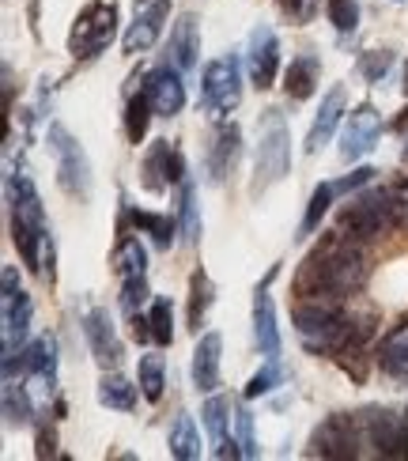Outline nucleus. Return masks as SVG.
<instances>
[{
	"label": "nucleus",
	"instance_id": "f257e3e1",
	"mask_svg": "<svg viewBox=\"0 0 408 461\" xmlns=\"http://www.w3.org/2000/svg\"><path fill=\"white\" fill-rule=\"evenodd\" d=\"M367 276H371V254L363 249L359 239L333 230L325 235L310 254L303 258V265L291 276V292L299 299H352L356 292H363Z\"/></svg>",
	"mask_w": 408,
	"mask_h": 461
},
{
	"label": "nucleus",
	"instance_id": "f03ea898",
	"mask_svg": "<svg viewBox=\"0 0 408 461\" xmlns=\"http://www.w3.org/2000/svg\"><path fill=\"white\" fill-rule=\"evenodd\" d=\"M8 212H12V242L27 268L42 280H53V235L46 223V208L31 178V167L19 159L8 175Z\"/></svg>",
	"mask_w": 408,
	"mask_h": 461
},
{
	"label": "nucleus",
	"instance_id": "7ed1b4c3",
	"mask_svg": "<svg viewBox=\"0 0 408 461\" xmlns=\"http://www.w3.org/2000/svg\"><path fill=\"white\" fill-rule=\"evenodd\" d=\"M404 223H408V182L356 194L337 212V230H344V235H352L359 242L385 239L390 230H397Z\"/></svg>",
	"mask_w": 408,
	"mask_h": 461
},
{
	"label": "nucleus",
	"instance_id": "20e7f679",
	"mask_svg": "<svg viewBox=\"0 0 408 461\" xmlns=\"http://www.w3.org/2000/svg\"><path fill=\"white\" fill-rule=\"evenodd\" d=\"M287 170H291V129H287L280 110H265L261 125H258V156H254V182H249V194L261 197L265 189H272L277 182L287 178Z\"/></svg>",
	"mask_w": 408,
	"mask_h": 461
},
{
	"label": "nucleus",
	"instance_id": "39448f33",
	"mask_svg": "<svg viewBox=\"0 0 408 461\" xmlns=\"http://www.w3.org/2000/svg\"><path fill=\"white\" fill-rule=\"evenodd\" d=\"M0 306H5V378L15 375V356H23L27 348V333H31V295L23 292V284H19V273L15 265H5V273H0Z\"/></svg>",
	"mask_w": 408,
	"mask_h": 461
},
{
	"label": "nucleus",
	"instance_id": "423d86ee",
	"mask_svg": "<svg viewBox=\"0 0 408 461\" xmlns=\"http://www.w3.org/2000/svg\"><path fill=\"white\" fill-rule=\"evenodd\" d=\"M113 38H118V0H91V5L80 8L68 31V53L76 61H91Z\"/></svg>",
	"mask_w": 408,
	"mask_h": 461
},
{
	"label": "nucleus",
	"instance_id": "0eeeda50",
	"mask_svg": "<svg viewBox=\"0 0 408 461\" xmlns=\"http://www.w3.org/2000/svg\"><path fill=\"white\" fill-rule=\"evenodd\" d=\"M50 151L57 159V185L65 189L72 201H91V189H95V178H91V159L84 144L72 137L65 125H50Z\"/></svg>",
	"mask_w": 408,
	"mask_h": 461
},
{
	"label": "nucleus",
	"instance_id": "6e6552de",
	"mask_svg": "<svg viewBox=\"0 0 408 461\" xmlns=\"http://www.w3.org/2000/svg\"><path fill=\"white\" fill-rule=\"evenodd\" d=\"M363 443H367V438H363L359 416L333 412V416H325L314 431H310L306 454L310 457H329V461H348V457H359Z\"/></svg>",
	"mask_w": 408,
	"mask_h": 461
},
{
	"label": "nucleus",
	"instance_id": "1a4fd4ad",
	"mask_svg": "<svg viewBox=\"0 0 408 461\" xmlns=\"http://www.w3.org/2000/svg\"><path fill=\"white\" fill-rule=\"evenodd\" d=\"M201 103H204L208 113H216V118H227V113L242 103V65H239V53H223V57H216V61L204 65Z\"/></svg>",
	"mask_w": 408,
	"mask_h": 461
},
{
	"label": "nucleus",
	"instance_id": "9d476101",
	"mask_svg": "<svg viewBox=\"0 0 408 461\" xmlns=\"http://www.w3.org/2000/svg\"><path fill=\"white\" fill-rule=\"evenodd\" d=\"M246 68H249V84L258 91H268L277 84V72H280V38L268 23H258L249 31V42H246Z\"/></svg>",
	"mask_w": 408,
	"mask_h": 461
},
{
	"label": "nucleus",
	"instance_id": "9b49d317",
	"mask_svg": "<svg viewBox=\"0 0 408 461\" xmlns=\"http://www.w3.org/2000/svg\"><path fill=\"white\" fill-rule=\"evenodd\" d=\"M84 337H87V348H91L95 363H99L103 371H118L125 348H122L118 325H113L106 306H91V311L84 314Z\"/></svg>",
	"mask_w": 408,
	"mask_h": 461
},
{
	"label": "nucleus",
	"instance_id": "f8f14e48",
	"mask_svg": "<svg viewBox=\"0 0 408 461\" xmlns=\"http://www.w3.org/2000/svg\"><path fill=\"white\" fill-rule=\"evenodd\" d=\"M141 182L148 194H163L174 182H186V159L174 140H155L141 163Z\"/></svg>",
	"mask_w": 408,
	"mask_h": 461
},
{
	"label": "nucleus",
	"instance_id": "ddd939ff",
	"mask_svg": "<svg viewBox=\"0 0 408 461\" xmlns=\"http://www.w3.org/2000/svg\"><path fill=\"white\" fill-rule=\"evenodd\" d=\"M367 447H375L378 457H404V416L394 409H367L359 416Z\"/></svg>",
	"mask_w": 408,
	"mask_h": 461
},
{
	"label": "nucleus",
	"instance_id": "4468645a",
	"mask_svg": "<svg viewBox=\"0 0 408 461\" xmlns=\"http://www.w3.org/2000/svg\"><path fill=\"white\" fill-rule=\"evenodd\" d=\"M382 132V113L375 103H359L344 122V132H340V159L352 163V159H363L367 151L375 148Z\"/></svg>",
	"mask_w": 408,
	"mask_h": 461
},
{
	"label": "nucleus",
	"instance_id": "2eb2a0df",
	"mask_svg": "<svg viewBox=\"0 0 408 461\" xmlns=\"http://www.w3.org/2000/svg\"><path fill=\"white\" fill-rule=\"evenodd\" d=\"M167 12H170V0H136V19L129 23V31H125V38H122V50H125L129 57L151 50L155 38L163 34Z\"/></svg>",
	"mask_w": 408,
	"mask_h": 461
},
{
	"label": "nucleus",
	"instance_id": "dca6fc26",
	"mask_svg": "<svg viewBox=\"0 0 408 461\" xmlns=\"http://www.w3.org/2000/svg\"><path fill=\"white\" fill-rule=\"evenodd\" d=\"M19 375L27 382H34L46 397H53V390H57V340L50 333L34 337L23 348V356H19Z\"/></svg>",
	"mask_w": 408,
	"mask_h": 461
},
{
	"label": "nucleus",
	"instance_id": "f3484780",
	"mask_svg": "<svg viewBox=\"0 0 408 461\" xmlns=\"http://www.w3.org/2000/svg\"><path fill=\"white\" fill-rule=\"evenodd\" d=\"M277 273H280V265H272L265 284H258V295H254V337H258V348L268 359H280V348H284V337L277 325V306H272V295H268V284L277 280Z\"/></svg>",
	"mask_w": 408,
	"mask_h": 461
},
{
	"label": "nucleus",
	"instance_id": "a211bd4d",
	"mask_svg": "<svg viewBox=\"0 0 408 461\" xmlns=\"http://www.w3.org/2000/svg\"><path fill=\"white\" fill-rule=\"evenodd\" d=\"M239 156H242V129H239L235 122L216 125V132H212V144H208V159H204L208 182H212V185L227 182V175L235 170Z\"/></svg>",
	"mask_w": 408,
	"mask_h": 461
},
{
	"label": "nucleus",
	"instance_id": "6ab92c4d",
	"mask_svg": "<svg viewBox=\"0 0 408 461\" xmlns=\"http://www.w3.org/2000/svg\"><path fill=\"white\" fill-rule=\"evenodd\" d=\"M148 99H151V110L159 113V118H174V113H182L186 106V84H182V68L174 65H159L155 72H148Z\"/></svg>",
	"mask_w": 408,
	"mask_h": 461
},
{
	"label": "nucleus",
	"instance_id": "aec40b11",
	"mask_svg": "<svg viewBox=\"0 0 408 461\" xmlns=\"http://www.w3.org/2000/svg\"><path fill=\"white\" fill-rule=\"evenodd\" d=\"M201 416H204V428H208L212 447H216V457H223V461H227V457H242V447L227 435V424H231V397L212 393V397L204 401Z\"/></svg>",
	"mask_w": 408,
	"mask_h": 461
},
{
	"label": "nucleus",
	"instance_id": "412c9836",
	"mask_svg": "<svg viewBox=\"0 0 408 461\" xmlns=\"http://www.w3.org/2000/svg\"><path fill=\"white\" fill-rule=\"evenodd\" d=\"M344 106H348V91H344V84H337V87L322 99L318 118H314V125H310V132H306V156H318V151L329 144L333 129H337L340 118H344Z\"/></svg>",
	"mask_w": 408,
	"mask_h": 461
},
{
	"label": "nucleus",
	"instance_id": "4be33fe9",
	"mask_svg": "<svg viewBox=\"0 0 408 461\" xmlns=\"http://www.w3.org/2000/svg\"><path fill=\"white\" fill-rule=\"evenodd\" d=\"M197 53H201V31H197V15L182 12L178 23L170 27V42H167V57L174 68H197Z\"/></svg>",
	"mask_w": 408,
	"mask_h": 461
},
{
	"label": "nucleus",
	"instance_id": "5701e85b",
	"mask_svg": "<svg viewBox=\"0 0 408 461\" xmlns=\"http://www.w3.org/2000/svg\"><path fill=\"white\" fill-rule=\"evenodd\" d=\"M220 356H223V337L204 333L193 348V386L197 393H216L220 386Z\"/></svg>",
	"mask_w": 408,
	"mask_h": 461
},
{
	"label": "nucleus",
	"instance_id": "b1692460",
	"mask_svg": "<svg viewBox=\"0 0 408 461\" xmlns=\"http://www.w3.org/2000/svg\"><path fill=\"white\" fill-rule=\"evenodd\" d=\"M318 80H322V57L318 53H299L291 57V65L284 72V91L291 103H306L310 95L318 91Z\"/></svg>",
	"mask_w": 408,
	"mask_h": 461
},
{
	"label": "nucleus",
	"instance_id": "393cba45",
	"mask_svg": "<svg viewBox=\"0 0 408 461\" xmlns=\"http://www.w3.org/2000/svg\"><path fill=\"white\" fill-rule=\"evenodd\" d=\"M378 363H382V371L390 375V378L408 382V321L394 325V330L382 337V344H378Z\"/></svg>",
	"mask_w": 408,
	"mask_h": 461
},
{
	"label": "nucleus",
	"instance_id": "a878e982",
	"mask_svg": "<svg viewBox=\"0 0 408 461\" xmlns=\"http://www.w3.org/2000/svg\"><path fill=\"white\" fill-rule=\"evenodd\" d=\"M212 303H216V284H212V276L204 273V268H193V276H189V314H186L193 333H201Z\"/></svg>",
	"mask_w": 408,
	"mask_h": 461
},
{
	"label": "nucleus",
	"instance_id": "bb28decb",
	"mask_svg": "<svg viewBox=\"0 0 408 461\" xmlns=\"http://www.w3.org/2000/svg\"><path fill=\"white\" fill-rule=\"evenodd\" d=\"M167 447H170V457L178 461H193L201 457V435H197V424H193L189 412H178L170 424V435H167Z\"/></svg>",
	"mask_w": 408,
	"mask_h": 461
},
{
	"label": "nucleus",
	"instance_id": "cd10ccee",
	"mask_svg": "<svg viewBox=\"0 0 408 461\" xmlns=\"http://www.w3.org/2000/svg\"><path fill=\"white\" fill-rule=\"evenodd\" d=\"M113 268H118V280H136V276H148V249L141 239L122 235L118 249H113Z\"/></svg>",
	"mask_w": 408,
	"mask_h": 461
},
{
	"label": "nucleus",
	"instance_id": "c85d7f7f",
	"mask_svg": "<svg viewBox=\"0 0 408 461\" xmlns=\"http://www.w3.org/2000/svg\"><path fill=\"white\" fill-rule=\"evenodd\" d=\"M136 382H141V393L151 401H163V390H167V363L159 352H144L141 363H136Z\"/></svg>",
	"mask_w": 408,
	"mask_h": 461
},
{
	"label": "nucleus",
	"instance_id": "c756f323",
	"mask_svg": "<svg viewBox=\"0 0 408 461\" xmlns=\"http://www.w3.org/2000/svg\"><path fill=\"white\" fill-rule=\"evenodd\" d=\"M129 220L136 230H144V235L159 246V249H170L174 246V230H178V223H174V216H163V212H141V208H129Z\"/></svg>",
	"mask_w": 408,
	"mask_h": 461
},
{
	"label": "nucleus",
	"instance_id": "7c9ffc66",
	"mask_svg": "<svg viewBox=\"0 0 408 461\" xmlns=\"http://www.w3.org/2000/svg\"><path fill=\"white\" fill-rule=\"evenodd\" d=\"M99 405L103 409H113V412H132L136 409V386L125 378V375H106L99 382Z\"/></svg>",
	"mask_w": 408,
	"mask_h": 461
},
{
	"label": "nucleus",
	"instance_id": "2f4dec72",
	"mask_svg": "<svg viewBox=\"0 0 408 461\" xmlns=\"http://www.w3.org/2000/svg\"><path fill=\"white\" fill-rule=\"evenodd\" d=\"M151 99H148V87L141 91H132L129 95V103H125V137L129 144H141L148 137V122H151Z\"/></svg>",
	"mask_w": 408,
	"mask_h": 461
},
{
	"label": "nucleus",
	"instance_id": "473e14b6",
	"mask_svg": "<svg viewBox=\"0 0 408 461\" xmlns=\"http://www.w3.org/2000/svg\"><path fill=\"white\" fill-rule=\"evenodd\" d=\"M5 420H8V428H27L34 420L31 393L23 382H15V378H5Z\"/></svg>",
	"mask_w": 408,
	"mask_h": 461
},
{
	"label": "nucleus",
	"instance_id": "72a5a7b5",
	"mask_svg": "<svg viewBox=\"0 0 408 461\" xmlns=\"http://www.w3.org/2000/svg\"><path fill=\"white\" fill-rule=\"evenodd\" d=\"M333 197H337V185H333V182H322L314 194H310V204H306L303 223H299V235H303V239H306V235H314V230L322 227L325 212L333 208Z\"/></svg>",
	"mask_w": 408,
	"mask_h": 461
},
{
	"label": "nucleus",
	"instance_id": "f704fd0d",
	"mask_svg": "<svg viewBox=\"0 0 408 461\" xmlns=\"http://www.w3.org/2000/svg\"><path fill=\"white\" fill-rule=\"evenodd\" d=\"M148 330L155 344H174V306L170 299H151V311H148Z\"/></svg>",
	"mask_w": 408,
	"mask_h": 461
},
{
	"label": "nucleus",
	"instance_id": "c9c22d12",
	"mask_svg": "<svg viewBox=\"0 0 408 461\" xmlns=\"http://www.w3.org/2000/svg\"><path fill=\"white\" fill-rule=\"evenodd\" d=\"M182 239H186V246L201 242V208H197V189H193V182H182Z\"/></svg>",
	"mask_w": 408,
	"mask_h": 461
},
{
	"label": "nucleus",
	"instance_id": "e433bc0d",
	"mask_svg": "<svg viewBox=\"0 0 408 461\" xmlns=\"http://www.w3.org/2000/svg\"><path fill=\"white\" fill-rule=\"evenodd\" d=\"M325 15L337 34H352L359 27V0H325Z\"/></svg>",
	"mask_w": 408,
	"mask_h": 461
},
{
	"label": "nucleus",
	"instance_id": "4c0bfd02",
	"mask_svg": "<svg viewBox=\"0 0 408 461\" xmlns=\"http://www.w3.org/2000/svg\"><path fill=\"white\" fill-rule=\"evenodd\" d=\"M280 382H284V367H280V359H268L265 367L246 382V397H249V401H254V397H265V393L277 390Z\"/></svg>",
	"mask_w": 408,
	"mask_h": 461
},
{
	"label": "nucleus",
	"instance_id": "58836bf2",
	"mask_svg": "<svg viewBox=\"0 0 408 461\" xmlns=\"http://www.w3.org/2000/svg\"><path fill=\"white\" fill-rule=\"evenodd\" d=\"M390 68H394V53L390 50H367V53H359V76L367 84H378Z\"/></svg>",
	"mask_w": 408,
	"mask_h": 461
},
{
	"label": "nucleus",
	"instance_id": "ea45409f",
	"mask_svg": "<svg viewBox=\"0 0 408 461\" xmlns=\"http://www.w3.org/2000/svg\"><path fill=\"white\" fill-rule=\"evenodd\" d=\"M235 428H239V447H242V457H258V435H254V412L246 405L235 409Z\"/></svg>",
	"mask_w": 408,
	"mask_h": 461
},
{
	"label": "nucleus",
	"instance_id": "a19ab883",
	"mask_svg": "<svg viewBox=\"0 0 408 461\" xmlns=\"http://www.w3.org/2000/svg\"><path fill=\"white\" fill-rule=\"evenodd\" d=\"M148 299V276H136V280H122V311L132 318L136 306H144Z\"/></svg>",
	"mask_w": 408,
	"mask_h": 461
},
{
	"label": "nucleus",
	"instance_id": "79ce46f5",
	"mask_svg": "<svg viewBox=\"0 0 408 461\" xmlns=\"http://www.w3.org/2000/svg\"><path fill=\"white\" fill-rule=\"evenodd\" d=\"M277 5H280V12H284L287 19H295V23H306V19L314 15L318 0H277Z\"/></svg>",
	"mask_w": 408,
	"mask_h": 461
},
{
	"label": "nucleus",
	"instance_id": "37998d69",
	"mask_svg": "<svg viewBox=\"0 0 408 461\" xmlns=\"http://www.w3.org/2000/svg\"><path fill=\"white\" fill-rule=\"evenodd\" d=\"M371 178H375V170H371V167H359V170H352V175L340 178V182H333V185H337V194H356V189L371 185Z\"/></svg>",
	"mask_w": 408,
	"mask_h": 461
},
{
	"label": "nucleus",
	"instance_id": "c03bdc74",
	"mask_svg": "<svg viewBox=\"0 0 408 461\" xmlns=\"http://www.w3.org/2000/svg\"><path fill=\"white\" fill-rule=\"evenodd\" d=\"M38 457H57V431L46 428V424H38Z\"/></svg>",
	"mask_w": 408,
	"mask_h": 461
},
{
	"label": "nucleus",
	"instance_id": "a18cd8bd",
	"mask_svg": "<svg viewBox=\"0 0 408 461\" xmlns=\"http://www.w3.org/2000/svg\"><path fill=\"white\" fill-rule=\"evenodd\" d=\"M394 132H401V137H404V132H408V106L397 113V118H394Z\"/></svg>",
	"mask_w": 408,
	"mask_h": 461
},
{
	"label": "nucleus",
	"instance_id": "49530a36",
	"mask_svg": "<svg viewBox=\"0 0 408 461\" xmlns=\"http://www.w3.org/2000/svg\"><path fill=\"white\" fill-rule=\"evenodd\" d=\"M401 416H404V457H408V409H404Z\"/></svg>",
	"mask_w": 408,
	"mask_h": 461
},
{
	"label": "nucleus",
	"instance_id": "de8ad7c7",
	"mask_svg": "<svg viewBox=\"0 0 408 461\" xmlns=\"http://www.w3.org/2000/svg\"><path fill=\"white\" fill-rule=\"evenodd\" d=\"M401 159H404V163H408V144H404V148H401Z\"/></svg>",
	"mask_w": 408,
	"mask_h": 461
},
{
	"label": "nucleus",
	"instance_id": "09e8293b",
	"mask_svg": "<svg viewBox=\"0 0 408 461\" xmlns=\"http://www.w3.org/2000/svg\"><path fill=\"white\" fill-rule=\"evenodd\" d=\"M404 87H408V72H404Z\"/></svg>",
	"mask_w": 408,
	"mask_h": 461
}]
</instances>
